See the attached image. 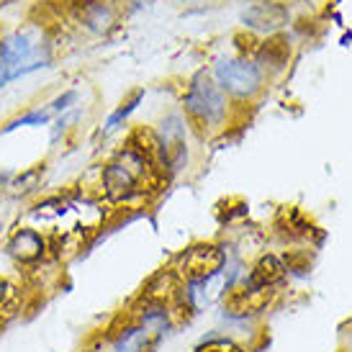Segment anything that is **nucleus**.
Masks as SVG:
<instances>
[{"label": "nucleus", "mask_w": 352, "mask_h": 352, "mask_svg": "<svg viewBox=\"0 0 352 352\" xmlns=\"http://www.w3.org/2000/svg\"><path fill=\"white\" fill-rule=\"evenodd\" d=\"M3 232H6V224H3V221H0V234H3Z\"/></svg>", "instance_id": "nucleus-14"}, {"label": "nucleus", "mask_w": 352, "mask_h": 352, "mask_svg": "<svg viewBox=\"0 0 352 352\" xmlns=\"http://www.w3.org/2000/svg\"><path fill=\"white\" fill-rule=\"evenodd\" d=\"M157 167H160V162H157V142L152 147L131 142L111 162L100 167V196L111 201V204H126L131 198H139L152 186Z\"/></svg>", "instance_id": "nucleus-1"}, {"label": "nucleus", "mask_w": 352, "mask_h": 352, "mask_svg": "<svg viewBox=\"0 0 352 352\" xmlns=\"http://www.w3.org/2000/svg\"><path fill=\"white\" fill-rule=\"evenodd\" d=\"M75 100H78V90L69 88V90H65L62 96H57V98L52 100L50 111H52V113H67L69 108L75 106Z\"/></svg>", "instance_id": "nucleus-12"}, {"label": "nucleus", "mask_w": 352, "mask_h": 352, "mask_svg": "<svg viewBox=\"0 0 352 352\" xmlns=\"http://www.w3.org/2000/svg\"><path fill=\"white\" fill-rule=\"evenodd\" d=\"M196 352H242V350L232 340H226V337H208V340H204V342L198 344Z\"/></svg>", "instance_id": "nucleus-11"}, {"label": "nucleus", "mask_w": 352, "mask_h": 352, "mask_svg": "<svg viewBox=\"0 0 352 352\" xmlns=\"http://www.w3.org/2000/svg\"><path fill=\"white\" fill-rule=\"evenodd\" d=\"M3 252L8 254V260L16 267L39 270L50 257H54V247H52V236L47 232H41L36 226H19L10 232Z\"/></svg>", "instance_id": "nucleus-3"}, {"label": "nucleus", "mask_w": 352, "mask_h": 352, "mask_svg": "<svg viewBox=\"0 0 352 352\" xmlns=\"http://www.w3.org/2000/svg\"><path fill=\"white\" fill-rule=\"evenodd\" d=\"M52 121V111L50 108H31L26 113H21L16 116L13 121H8L6 126L0 129V134H8L13 129H21V126H47Z\"/></svg>", "instance_id": "nucleus-8"}, {"label": "nucleus", "mask_w": 352, "mask_h": 352, "mask_svg": "<svg viewBox=\"0 0 352 352\" xmlns=\"http://www.w3.org/2000/svg\"><path fill=\"white\" fill-rule=\"evenodd\" d=\"M183 106H186V111L196 118L198 124H204V126H216V124L224 121L226 93L219 88V82H216L211 75L198 72L196 78L190 80V85H188Z\"/></svg>", "instance_id": "nucleus-2"}, {"label": "nucleus", "mask_w": 352, "mask_h": 352, "mask_svg": "<svg viewBox=\"0 0 352 352\" xmlns=\"http://www.w3.org/2000/svg\"><path fill=\"white\" fill-rule=\"evenodd\" d=\"M8 180H10L8 173H0V188H3V186H8Z\"/></svg>", "instance_id": "nucleus-13"}, {"label": "nucleus", "mask_w": 352, "mask_h": 352, "mask_svg": "<svg viewBox=\"0 0 352 352\" xmlns=\"http://www.w3.org/2000/svg\"><path fill=\"white\" fill-rule=\"evenodd\" d=\"M216 82H219V88L224 90V93H232L236 98H250L263 85V69L252 59H219V65H216Z\"/></svg>", "instance_id": "nucleus-4"}, {"label": "nucleus", "mask_w": 352, "mask_h": 352, "mask_svg": "<svg viewBox=\"0 0 352 352\" xmlns=\"http://www.w3.org/2000/svg\"><path fill=\"white\" fill-rule=\"evenodd\" d=\"M139 100H142V93H137V96H134V98L129 100V103H124V106L118 108V111H113V113H111V118L106 121V126H103V131H113L116 126H121V124H124V121L129 118V113H131V111L137 108Z\"/></svg>", "instance_id": "nucleus-10"}, {"label": "nucleus", "mask_w": 352, "mask_h": 352, "mask_svg": "<svg viewBox=\"0 0 352 352\" xmlns=\"http://www.w3.org/2000/svg\"><path fill=\"white\" fill-rule=\"evenodd\" d=\"M245 23L257 31H273L285 21V10L275 3H254L245 10Z\"/></svg>", "instance_id": "nucleus-7"}, {"label": "nucleus", "mask_w": 352, "mask_h": 352, "mask_svg": "<svg viewBox=\"0 0 352 352\" xmlns=\"http://www.w3.org/2000/svg\"><path fill=\"white\" fill-rule=\"evenodd\" d=\"M288 41L275 36V39H267L260 50V62L263 65H270V67H280L285 59H288Z\"/></svg>", "instance_id": "nucleus-9"}, {"label": "nucleus", "mask_w": 352, "mask_h": 352, "mask_svg": "<svg viewBox=\"0 0 352 352\" xmlns=\"http://www.w3.org/2000/svg\"><path fill=\"white\" fill-rule=\"evenodd\" d=\"M226 257L221 250L216 247H196L183 257L180 265V275L186 278V283L190 280H206V278H214V275L224 273Z\"/></svg>", "instance_id": "nucleus-5"}, {"label": "nucleus", "mask_w": 352, "mask_h": 352, "mask_svg": "<svg viewBox=\"0 0 352 352\" xmlns=\"http://www.w3.org/2000/svg\"><path fill=\"white\" fill-rule=\"evenodd\" d=\"M280 278H283V265H280V260L273 257V254H265V257L257 260V265L250 270V275L245 278V283L242 285L250 288V291L267 294V291H270Z\"/></svg>", "instance_id": "nucleus-6"}]
</instances>
